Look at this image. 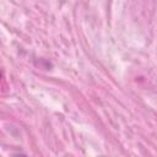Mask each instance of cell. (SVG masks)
<instances>
[{
  "mask_svg": "<svg viewBox=\"0 0 157 157\" xmlns=\"http://www.w3.org/2000/svg\"><path fill=\"white\" fill-rule=\"evenodd\" d=\"M0 78H1V72H0Z\"/></svg>",
  "mask_w": 157,
  "mask_h": 157,
  "instance_id": "1",
  "label": "cell"
}]
</instances>
